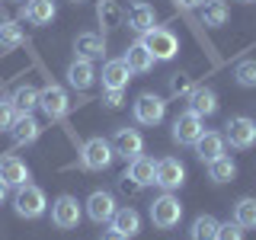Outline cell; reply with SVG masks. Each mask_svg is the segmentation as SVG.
Wrapping results in <instances>:
<instances>
[{
  "mask_svg": "<svg viewBox=\"0 0 256 240\" xmlns=\"http://www.w3.org/2000/svg\"><path fill=\"white\" fill-rule=\"evenodd\" d=\"M150 221H154V228H160V230H173L176 224L182 221V202L173 192H164V196L154 198V205H150Z\"/></svg>",
  "mask_w": 256,
  "mask_h": 240,
  "instance_id": "cell-1",
  "label": "cell"
},
{
  "mask_svg": "<svg viewBox=\"0 0 256 240\" xmlns=\"http://www.w3.org/2000/svg\"><path fill=\"white\" fill-rule=\"evenodd\" d=\"M141 42H144V48H148L150 54H154V61H170V58H176V52H180V38H176L170 29H160V26L144 32Z\"/></svg>",
  "mask_w": 256,
  "mask_h": 240,
  "instance_id": "cell-2",
  "label": "cell"
},
{
  "mask_svg": "<svg viewBox=\"0 0 256 240\" xmlns=\"http://www.w3.org/2000/svg\"><path fill=\"white\" fill-rule=\"evenodd\" d=\"M45 205H48L45 202V192L38 189V186H32V182L20 186V189H16V196H13V208H16L20 218H42Z\"/></svg>",
  "mask_w": 256,
  "mask_h": 240,
  "instance_id": "cell-3",
  "label": "cell"
},
{
  "mask_svg": "<svg viewBox=\"0 0 256 240\" xmlns=\"http://www.w3.org/2000/svg\"><path fill=\"white\" fill-rule=\"evenodd\" d=\"M112 160H116V150L106 138H90L80 148V166L84 170H106Z\"/></svg>",
  "mask_w": 256,
  "mask_h": 240,
  "instance_id": "cell-4",
  "label": "cell"
},
{
  "mask_svg": "<svg viewBox=\"0 0 256 240\" xmlns=\"http://www.w3.org/2000/svg\"><path fill=\"white\" fill-rule=\"evenodd\" d=\"M224 141H230V148H237V150H250L256 144V122L246 118V116L228 118V125H224Z\"/></svg>",
  "mask_w": 256,
  "mask_h": 240,
  "instance_id": "cell-5",
  "label": "cell"
},
{
  "mask_svg": "<svg viewBox=\"0 0 256 240\" xmlns=\"http://www.w3.org/2000/svg\"><path fill=\"white\" fill-rule=\"evenodd\" d=\"M132 116H134L138 125H160L164 116H166V102L160 100L157 93H141L132 106Z\"/></svg>",
  "mask_w": 256,
  "mask_h": 240,
  "instance_id": "cell-6",
  "label": "cell"
},
{
  "mask_svg": "<svg viewBox=\"0 0 256 240\" xmlns=\"http://www.w3.org/2000/svg\"><path fill=\"white\" fill-rule=\"evenodd\" d=\"M52 224L61 230H74L80 224V202L74 196H58L52 202Z\"/></svg>",
  "mask_w": 256,
  "mask_h": 240,
  "instance_id": "cell-7",
  "label": "cell"
},
{
  "mask_svg": "<svg viewBox=\"0 0 256 240\" xmlns=\"http://www.w3.org/2000/svg\"><path fill=\"white\" fill-rule=\"evenodd\" d=\"M202 132H205V122H202V116H196L192 109L173 118V141L176 144H196L202 138Z\"/></svg>",
  "mask_w": 256,
  "mask_h": 240,
  "instance_id": "cell-8",
  "label": "cell"
},
{
  "mask_svg": "<svg viewBox=\"0 0 256 240\" xmlns=\"http://www.w3.org/2000/svg\"><path fill=\"white\" fill-rule=\"evenodd\" d=\"M109 144L116 150V157H125V160H134L144 154V138H141L138 128H118Z\"/></svg>",
  "mask_w": 256,
  "mask_h": 240,
  "instance_id": "cell-9",
  "label": "cell"
},
{
  "mask_svg": "<svg viewBox=\"0 0 256 240\" xmlns=\"http://www.w3.org/2000/svg\"><path fill=\"white\" fill-rule=\"evenodd\" d=\"M154 182L164 192H173V189H180L182 182H186V166L180 164L176 157H164V160H157V176H154Z\"/></svg>",
  "mask_w": 256,
  "mask_h": 240,
  "instance_id": "cell-10",
  "label": "cell"
},
{
  "mask_svg": "<svg viewBox=\"0 0 256 240\" xmlns=\"http://www.w3.org/2000/svg\"><path fill=\"white\" fill-rule=\"evenodd\" d=\"M68 106H70V102H68V93H64L61 86L48 84L45 90H38V109H42L45 116L52 118V122H54V118H64V116H68Z\"/></svg>",
  "mask_w": 256,
  "mask_h": 240,
  "instance_id": "cell-11",
  "label": "cell"
},
{
  "mask_svg": "<svg viewBox=\"0 0 256 240\" xmlns=\"http://www.w3.org/2000/svg\"><path fill=\"white\" fill-rule=\"evenodd\" d=\"M112 214H116V196L106 189H96L86 198V218L96 224H106V221H112Z\"/></svg>",
  "mask_w": 256,
  "mask_h": 240,
  "instance_id": "cell-12",
  "label": "cell"
},
{
  "mask_svg": "<svg viewBox=\"0 0 256 240\" xmlns=\"http://www.w3.org/2000/svg\"><path fill=\"white\" fill-rule=\"evenodd\" d=\"M0 180H4L6 186L20 189V186H26V182L32 180V173H29V166L22 164L16 154H4V157H0Z\"/></svg>",
  "mask_w": 256,
  "mask_h": 240,
  "instance_id": "cell-13",
  "label": "cell"
},
{
  "mask_svg": "<svg viewBox=\"0 0 256 240\" xmlns=\"http://www.w3.org/2000/svg\"><path fill=\"white\" fill-rule=\"evenodd\" d=\"M102 90H125L128 86V80H132V68L122 61V58H116V61H106L102 64Z\"/></svg>",
  "mask_w": 256,
  "mask_h": 240,
  "instance_id": "cell-14",
  "label": "cell"
},
{
  "mask_svg": "<svg viewBox=\"0 0 256 240\" xmlns=\"http://www.w3.org/2000/svg\"><path fill=\"white\" fill-rule=\"evenodd\" d=\"M125 16H128V29H134L138 36H144V32H150V29H154V22H157V13H154V6H150V4H144V0H138V4H132Z\"/></svg>",
  "mask_w": 256,
  "mask_h": 240,
  "instance_id": "cell-15",
  "label": "cell"
},
{
  "mask_svg": "<svg viewBox=\"0 0 256 240\" xmlns=\"http://www.w3.org/2000/svg\"><path fill=\"white\" fill-rule=\"evenodd\" d=\"M224 134H218V132H202V138H198L192 148H196V157L202 160V164H212V160H218L221 154H224Z\"/></svg>",
  "mask_w": 256,
  "mask_h": 240,
  "instance_id": "cell-16",
  "label": "cell"
},
{
  "mask_svg": "<svg viewBox=\"0 0 256 240\" xmlns=\"http://www.w3.org/2000/svg\"><path fill=\"white\" fill-rule=\"evenodd\" d=\"M10 134H13L16 144H32L38 134H42V125H38V118L32 116V112H20L13 128H10Z\"/></svg>",
  "mask_w": 256,
  "mask_h": 240,
  "instance_id": "cell-17",
  "label": "cell"
},
{
  "mask_svg": "<svg viewBox=\"0 0 256 240\" xmlns=\"http://www.w3.org/2000/svg\"><path fill=\"white\" fill-rule=\"evenodd\" d=\"M54 13H58L54 0H26V6H22V20L32 22V26H48L54 20Z\"/></svg>",
  "mask_w": 256,
  "mask_h": 240,
  "instance_id": "cell-18",
  "label": "cell"
},
{
  "mask_svg": "<svg viewBox=\"0 0 256 240\" xmlns=\"http://www.w3.org/2000/svg\"><path fill=\"white\" fill-rule=\"evenodd\" d=\"M68 84L74 90H90L96 84V70H93V61H84V58H74L68 64Z\"/></svg>",
  "mask_w": 256,
  "mask_h": 240,
  "instance_id": "cell-19",
  "label": "cell"
},
{
  "mask_svg": "<svg viewBox=\"0 0 256 240\" xmlns=\"http://www.w3.org/2000/svg\"><path fill=\"white\" fill-rule=\"evenodd\" d=\"M189 109L202 118L214 116V112H218V93H214L212 86H196V90L189 93Z\"/></svg>",
  "mask_w": 256,
  "mask_h": 240,
  "instance_id": "cell-20",
  "label": "cell"
},
{
  "mask_svg": "<svg viewBox=\"0 0 256 240\" xmlns=\"http://www.w3.org/2000/svg\"><path fill=\"white\" fill-rule=\"evenodd\" d=\"M74 52H77V58H84V61H96L106 52V42H102V36H96V32H80L74 38Z\"/></svg>",
  "mask_w": 256,
  "mask_h": 240,
  "instance_id": "cell-21",
  "label": "cell"
},
{
  "mask_svg": "<svg viewBox=\"0 0 256 240\" xmlns=\"http://www.w3.org/2000/svg\"><path fill=\"white\" fill-rule=\"evenodd\" d=\"M128 68H132V74H148V70H154V54L144 48V42H134V45H128V52H125V58H122Z\"/></svg>",
  "mask_w": 256,
  "mask_h": 240,
  "instance_id": "cell-22",
  "label": "cell"
},
{
  "mask_svg": "<svg viewBox=\"0 0 256 240\" xmlns=\"http://www.w3.org/2000/svg\"><path fill=\"white\" fill-rule=\"evenodd\" d=\"M128 176H132L134 182L144 189V186H154V176H157V164L150 157H134V160H128V170H125Z\"/></svg>",
  "mask_w": 256,
  "mask_h": 240,
  "instance_id": "cell-23",
  "label": "cell"
},
{
  "mask_svg": "<svg viewBox=\"0 0 256 240\" xmlns=\"http://www.w3.org/2000/svg\"><path fill=\"white\" fill-rule=\"evenodd\" d=\"M112 228H116L118 234H125V237H134L141 230V214L134 212V208H116V214H112Z\"/></svg>",
  "mask_w": 256,
  "mask_h": 240,
  "instance_id": "cell-24",
  "label": "cell"
},
{
  "mask_svg": "<svg viewBox=\"0 0 256 240\" xmlns=\"http://www.w3.org/2000/svg\"><path fill=\"white\" fill-rule=\"evenodd\" d=\"M228 20H230V10H228L224 0H202V22H205V26L218 29Z\"/></svg>",
  "mask_w": 256,
  "mask_h": 240,
  "instance_id": "cell-25",
  "label": "cell"
},
{
  "mask_svg": "<svg viewBox=\"0 0 256 240\" xmlns=\"http://www.w3.org/2000/svg\"><path fill=\"white\" fill-rule=\"evenodd\" d=\"M96 20H100L102 29H116V26H122L125 13L116 0H100V4H96Z\"/></svg>",
  "mask_w": 256,
  "mask_h": 240,
  "instance_id": "cell-26",
  "label": "cell"
},
{
  "mask_svg": "<svg viewBox=\"0 0 256 240\" xmlns=\"http://www.w3.org/2000/svg\"><path fill=\"white\" fill-rule=\"evenodd\" d=\"M10 102L16 106V112H32V109H38V90L32 84H22V86L13 90Z\"/></svg>",
  "mask_w": 256,
  "mask_h": 240,
  "instance_id": "cell-27",
  "label": "cell"
},
{
  "mask_svg": "<svg viewBox=\"0 0 256 240\" xmlns=\"http://www.w3.org/2000/svg\"><path fill=\"white\" fill-rule=\"evenodd\" d=\"M234 176H237V164H234L228 154H221L218 160H212V164H208V180H214V182H230Z\"/></svg>",
  "mask_w": 256,
  "mask_h": 240,
  "instance_id": "cell-28",
  "label": "cell"
},
{
  "mask_svg": "<svg viewBox=\"0 0 256 240\" xmlns=\"http://www.w3.org/2000/svg\"><path fill=\"white\" fill-rule=\"evenodd\" d=\"M218 224L221 221H214L212 214H198L189 228V237L192 240H218Z\"/></svg>",
  "mask_w": 256,
  "mask_h": 240,
  "instance_id": "cell-29",
  "label": "cell"
},
{
  "mask_svg": "<svg viewBox=\"0 0 256 240\" xmlns=\"http://www.w3.org/2000/svg\"><path fill=\"white\" fill-rule=\"evenodd\" d=\"M234 221L240 224V228H256V198H240V202L234 205Z\"/></svg>",
  "mask_w": 256,
  "mask_h": 240,
  "instance_id": "cell-30",
  "label": "cell"
},
{
  "mask_svg": "<svg viewBox=\"0 0 256 240\" xmlns=\"http://www.w3.org/2000/svg\"><path fill=\"white\" fill-rule=\"evenodd\" d=\"M22 45V26L16 22H0V48H20Z\"/></svg>",
  "mask_w": 256,
  "mask_h": 240,
  "instance_id": "cell-31",
  "label": "cell"
},
{
  "mask_svg": "<svg viewBox=\"0 0 256 240\" xmlns=\"http://www.w3.org/2000/svg\"><path fill=\"white\" fill-rule=\"evenodd\" d=\"M234 80L244 86V90H253L256 86V61H240L234 68Z\"/></svg>",
  "mask_w": 256,
  "mask_h": 240,
  "instance_id": "cell-32",
  "label": "cell"
},
{
  "mask_svg": "<svg viewBox=\"0 0 256 240\" xmlns=\"http://www.w3.org/2000/svg\"><path fill=\"white\" fill-rule=\"evenodd\" d=\"M192 90H196V84H192L189 74H173L170 77V93L173 96H189Z\"/></svg>",
  "mask_w": 256,
  "mask_h": 240,
  "instance_id": "cell-33",
  "label": "cell"
},
{
  "mask_svg": "<svg viewBox=\"0 0 256 240\" xmlns=\"http://www.w3.org/2000/svg\"><path fill=\"white\" fill-rule=\"evenodd\" d=\"M16 116H20V112H16L13 102L10 100H0V132H10L13 122H16Z\"/></svg>",
  "mask_w": 256,
  "mask_h": 240,
  "instance_id": "cell-34",
  "label": "cell"
},
{
  "mask_svg": "<svg viewBox=\"0 0 256 240\" xmlns=\"http://www.w3.org/2000/svg\"><path fill=\"white\" fill-rule=\"evenodd\" d=\"M218 240H244V228H240L237 221L218 224Z\"/></svg>",
  "mask_w": 256,
  "mask_h": 240,
  "instance_id": "cell-35",
  "label": "cell"
},
{
  "mask_svg": "<svg viewBox=\"0 0 256 240\" xmlns=\"http://www.w3.org/2000/svg\"><path fill=\"white\" fill-rule=\"evenodd\" d=\"M102 102L106 109H118L125 102V90H102Z\"/></svg>",
  "mask_w": 256,
  "mask_h": 240,
  "instance_id": "cell-36",
  "label": "cell"
},
{
  "mask_svg": "<svg viewBox=\"0 0 256 240\" xmlns=\"http://www.w3.org/2000/svg\"><path fill=\"white\" fill-rule=\"evenodd\" d=\"M118 189H122L125 196H138V192H141V186H138V182H134L128 173H122V176H118Z\"/></svg>",
  "mask_w": 256,
  "mask_h": 240,
  "instance_id": "cell-37",
  "label": "cell"
},
{
  "mask_svg": "<svg viewBox=\"0 0 256 240\" xmlns=\"http://www.w3.org/2000/svg\"><path fill=\"white\" fill-rule=\"evenodd\" d=\"M102 240H132V237H125V234H118L116 228H109V230H102Z\"/></svg>",
  "mask_w": 256,
  "mask_h": 240,
  "instance_id": "cell-38",
  "label": "cell"
},
{
  "mask_svg": "<svg viewBox=\"0 0 256 240\" xmlns=\"http://www.w3.org/2000/svg\"><path fill=\"white\" fill-rule=\"evenodd\" d=\"M176 4H180V6H189V10H192V6H202V0H176Z\"/></svg>",
  "mask_w": 256,
  "mask_h": 240,
  "instance_id": "cell-39",
  "label": "cell"
},
{
  "mask_svg": "<svg viewBox=\"0 0 256 240\" xmlns=\"http://www.w3.org/2000/svg\"><path fill=\"white\" fill-rule=\"evenodd\" d=\"M6 189H10V186H6V182H4V180H0V205H4V202H6Z\"/></svg>",
  "mask_w": 256,
  "mask_h": 240,
  "instance_id": "cell-40",
  "label": "cell"
},
{
  "mask_svg": "<svg viewBox=\"0 0 256 240\" xmlns=\"http://www.w3.org/2000/svg\"><path fill=\"white\" fill-rule=\"evenodd\" d=\"M70 4H84V0H70Z\"/></svg>",
  "mask_w": 256,
  "mask_h": 240,
  "instance_id": "cell-41",
  "label": "cell"
},
{
  "mask_svg": "<svg viewBox=\"0 0 256 240\" xmlns=\"http://www.w3.org/2000/svg\"><path fill=\"white\" fill-rule=\"evenodd\" d=\"M244 4H253V0H244Z\"/></svg>",
  "mask_w": 256,
  "mask_h": 240,
  "instance_id": "cell-42",
  "label": "cell"
}]
</instances>
